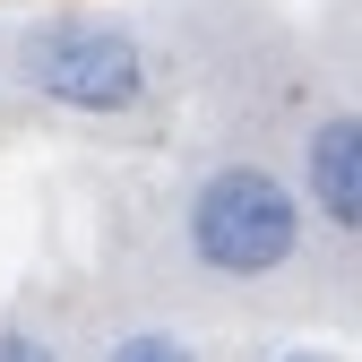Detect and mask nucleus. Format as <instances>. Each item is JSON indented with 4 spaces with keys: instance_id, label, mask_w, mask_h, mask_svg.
I'll return each mask as SVG.
<instances>
[{
    "instance_id": "nucleus-1",
    "label": "nucleus",
    "mask_w": 362,
    "mask_h": 362,
    "mask_svg": "<svg viewBox=\"0 0 362 362\" xmlns=\"http://www.w3.org/2000/svg\"><path fill=\"white\" fill-rule=\"evenodd\" d=\"M181 250L216 285H259L302 250V190L267 164H216L181 199Z\"/></svg>"
},
{
    "instance_id": "nucleus-2",
    "label": "nucleus",
    "mask_w": 362,
    "mask_h": 362,
    "mask_svg": "<svg viewBox=\"0 0 362 362\" xmlns=\"http://www.w3.org/2000/svg\"><path fill=\"white\" fill-rule=\"evenodd\" d=\"M18 86L61 112H86V121H121L147 104V43L112 26V18H86V9H52L18 35Z\"/></svg>"
},
{
    "instance_id": "nucleus-3",
    "label": "nucleus",
    "mask_w": 362,
    "mask_h": 362,
    "mask_svg": "<svg viewBox=\"0 0 362 362\" xmlns=\"http://www.w3.org/2000/svg\"><path fill=\"white\" fill-rule=\"evenodd\" d=\"M302 207H320L328 233L362 242V112H328L302 129Z\"/></svg>"
},
{
    "instance_id": "nucleus-4",
    "label": "nucleus",
    "mask_w": 362,
    "mask_h": 362,
    "mask_svg": "<svg viewBox=\"0 0 362 362\" xmlns=\"http://www.w3.org/2000/svg\"><path fill=\"white\" fill-rule=\"evenodd\" d=\"M104 362H199V345L181 328H129V337L104 345Z\"/></svg>"
},
{
    "instance_id": "nucleus-5",
    "label": "nucleus",
    "mask_w": 362,
    "mask_h": 362,
    "mask_svg": "<svg viewBox=\"0 0 362 362\" xmlns=\"http://www.w3.org/2000/svg\"><path fill=\"white\" fill-rule=\"evenodd\" d=\"M0 362H61V345L35 328H0Z\"/></svg>"
},
{
    "instance_id": "nucleus-6",
    "label": "nucleus",
    "mask_w": 362,
    "mask_h": 362,
    "mask_svg": "<svg viewBox=\"0 0 362 362\" xmlns=\"http://www.w3.org/2000/svg\"><path fill=\"white\" fill-rule=\"evenodd\" d=\"M276 362H337V354H276Z\"/></svg>"
}]
</instances>
